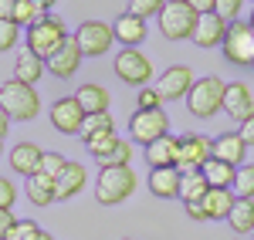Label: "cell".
<instances>
[{"label": "cell", "instance_id": "1", "mask_svg": "<svg viewBox=\"0 0 254 240\" xmlns=\"http://www.w3.org/2000/svg\"><path fill=\"white\" fill-rule=\"evenodd\" d=\"M0 112L10 122H31L41 112V98L34 92V85H24V81H3L0 85Z\"/></svg>", "mask_w": 254, "mask_h": 240}, {"label": "cell", "instance_id": "2", "mask_svg": "<svg viewBox=\"0 0 254 240\" xmlns=\"http://www.w3.org/2000/svg\"><path fill=\"white\" fill-rule=\"evenodd\" d=\"M224 88L227 81L217 78V75H203V78L193 81L190 95H187V108L193 119H214L217 112L224 108Z\"/></svg>", "mask_w": 254, "mask_h": 240}, {"label": "cell", "instance_id": "3", "mask_svg": "<svg viewBox=\"0 0 254 240\" xmlns=\"http://www.w3.org/2000/svg\"><path fill=\"white\" fill-rule=\"evenodd\" d=\"M136 173L132 166H116V169H102L95 180V200L105 206H119L136 193Z\"/></svg>", "mask_w": 254, "mask_h": 240}, {"label": "cell", "instance_id": "4", "mask_svg": "<svg viewBox=\"0 0 254 240\" xmlns=\"http://www.w3.org/2000/svg\"><path fill=\"white\" fill-rule=\"evenodd\" d=\"M68 38H71V34H68L64 20H61L58 14H48V17L38 20L34 27H27V51H34L41 61H48Z\"/></svg>", "mask_w": 254, "mask_h": 240}, {"label": "cell", "instance_id": "5", "mask_svg": "<svg viewBox=\"0 0 254 240\" xmlns=\"http://www.w3.org/2000/svg\"><path fill=\"white\" fill-rule=\"evenodd\" d=\"M196 10H190L183 0H166V7L159 10V31L166 41H187L193 38V27H196Z\"/></svg>", "mask_w": 254, "mask_h": 240}, {"label": "cell", "instance_id": "6", "mask_svg": "<svg viewBox=\"0 0 254 240\" xmlns=\"http://www.w3.org/2000/svg\"><path fill=\"white\" fill-rule=\"evenodd\" d=\"M224 58L237 64V68H251L254 64V31L248 20H234L227 24V38H224Z\"/></svg>", "mask_w": 254, "mask_h": 240}, {"label": "cell", "instance_id": "7", "mask_svg": "<svg viewBox=\"0 0 254 240\" xmlns=\"http://www.w3.org/2000/svg\"><path fill=\"white\" fill-rule=\"evenodd\" d=\"M210 159H214V139H207L200 132L180 139V156H176V169L180 173H200Z\"/></svg>", "mask_w": 254, "mask_h": 240}, {"label": "cell", "instance_id": "8", "mask_svg": "<svg viewBox=\"0 0 254 240\" xmlns=\"http://www.w3.org/2000/svg\"><path fill=\"white\" fill-rule=\"evenodd\" d=\"M116 75L126 85H136V88H146L149 78H153V61L146 58L139 48H122L116 54Z\"/></svg>", "mask_w": 254, "mask_h": 240}, {"label": "cell", "instance_id": "9", "mask_svg": "<svg viewBox=\"0 0 254 240\" xmlns=\"http://www.w3.org/2000/svg\"><path fill=\"white\" fill-rule=\"evenodd\" d=\"M71 38H75V44H78L81 58H98V54H105V51L116 44L112 27H109L105 20H85Z\"/></svg>", "mask_w": 254, "mask_h": 240}, {"label": "cell", "instance_id": "10", "mask_svg": "<svg viewBox=\"0 0 254 240\" xmlns=\"http://www.w3.org/2000/svg\"><path fill=\"white\" fill-rule=\"evenodd\" d=\"M129 132H132V142L149 145V142L170 136V115L163 108H153V112H139L136 108L132 119H129Z\"/></svg>", "mask_w": 254, "mask_h": 240}, {"label": "cell", "instance_id": "11", "mask_svg": "<svg viewBox=\"0 0 254 240\" xmlns=\"http://www.w3.org/2000/svg\"><path fill=\"white\" fill-rule=\"evenodd\" d=\"M193 71L187 68V64H173V68H166L156 81V92L163 101H180L190 95V88H193Z\"/></svg>", "mask_w": 254, "mask_h": 240}, {"label": "cell", "instance_id": "12", "mask_svg": "<svg viewBox=\"0 0 254 240\" xmlns=\"http://www.w3.org/2000/svg\"><path fill=\"white\" fill-rule=\"evenodd\" d=\"M224 112L234 122H244L254 115V92L248 81H231L224 88Z\"/></svg>", "mask_w": 254, "mask_h": 240}, {"label": "cell", "instance_id": "13", "mask_svg": "<svg viewBox=\"0 0 254 240\" xmlns=\"http://www.w3.org/2000/svg\"><path fill=\"white\" fill-rule=\"evenodd\" d=\"M81 122H85V112H81L78 98L71 95V98H58L51 105V125L64 132V136H78L81 132Z\"/></svg>", "mask_w": 254, "mask_h": 240}, {"label": "cell", "instance_id": "14", "mask_svg": "<svg viewBox=\"0 0 254 240\" xmlns=\"http://www.w3.org/2000/svg\"><path fill=\"white\" fill-rule=\"evenodd\" d=\"M44 68H48L51 75H58V78H71V75H78V68H81V51H78V44H75V38L64 41L58 51L44 61Z\"/></svg>", "mask_w": 254, "mask_h": 240}, {"label": "cell", "instance_id": "15", "mask_svg": "<svg viewBox=\"0 0 254 240\" xmlns=\"http://www.w3.org/2000/svg\"><path fill=\"white\" fill-rule=\"evenodd\" d=\"M227 38V20H220L217 14H200L196 17V27H193V44L196 48H217V44H224Z\"/></svg>", "mask_w": 254, "mask_h": 240}, {"label": "cell", "instance_id": "16", "mask_svg": "<svg viewBox=\"0 0 254 240\" xmlns=\"http://www.w3.org/2000/svg\"><path fill=\"white\" fill-rule=\"evenodd\" d=\"M41 156H44V149H38L34 142H17L14 149H10V169L14 173H20L24 180L27 176H34V173H41Z\"/></svg>", "mask_w": 254, "mask_h": 240}, {"label": "cell", "instance_id": "17", "mask_svg": "<svg viewBox=\"0 0 254 240\" xmlns=\"http://www.w3.org/2000/svg\"><path fill=\"white\" fill-rule=\"evenodd\" d=\"M85 183H88L85 166H81V162H68V166L61 169V176L55 180V200H71V196H78Z\"/></svg>", "mask_w": 254, "mask_h": 240}, {"label": "cell", "instance_id": "18", "mask_svg": "<svg viewBox=\"0 0 254 240\" xmlns=\"http://www.w3.org/2000/svg\"><path fill=\"white\" fill-rule=\"evenodd\" d=\"M176 156H180V139L176 136H163V139L146 145L149 169H170V166H176Z\"/></svg>", "mask_w": 254, "mask_h": 240}, {"label": "cell", "instance_id": "19", "mask_svg": "<svg viewBox=\"0 0 254 240\" xmlns=\"http://www.w3.org/2000/svg\"><path fill=\"white\" fill-rule=\"evenodd\" d=\"M180 169L170 166V169H149V193L156 196V200H176L180 196Z\"/></svg>", "mask_w": 254, "mask_h": 240}, {"label": "cell", "instance_id": "20", "mask_svg": "<svg viewBox=\"0 0 254 240\" xmlns=\"http://www.w3.org/2000/svg\"><path fill=\"white\" fill-rule=\"evenodd\" d=\"M112 38L119 41V44H126V48H139L142 41H146V20H139L136 14H122V17H116V24H112Z\"/></svg>", "mask_w": 254, "mask_h": 240}, {"label": "cell", "instance_id": "21", "mask_svg": "<svg viewBox=\"0 0 254 240\" xmlns=\"http://www.w3.org/2000/svg\"><path fill=\"white\" fill-rule=\"evenodd\" d=\"M244 156H248V145L237 132H224L214 139V159L231 162V166H244Z\"/></svg>", "mask_w": 254, "mask_h": 240}, {"label": "cell", "instance_id": "22", "mask_svg": "<svg viewBox=\"0 0 254 240\" xmlns=\"http://www.w3.org/2000/svg\"><path fill=\"white\" fill-rule=\"evenodd\" d=\"M234 190H207V196H203V213H207V220H227V213H231V206H234Z\"/></svg>", "mask_w": 254, "mask_h": 240}, {"label": "cell", "instance_id": "23", "mask_svg": "<svg viewBox=\"0 0 254 240\" xmlns=\"http://www.w3.org/2000/svg\"><path fill=\"white\" fill-rule=\"evenodd\" d=\"M48 68H44V61L34 54V51H20L17 61H14V81H24V85H38V78L44 75Z\"/></svg>", "mask_w": 254, "mask_h": 240}, {"label": "cell", "instance_id": "24", "mask_svg": "<svg viewBox=\"0 0 254 240\" xmlns=\"http://www.w3.org/2000/svg\"><path fill=\"white\" fill-rule=\"evenodd\" d=\"M200 176L207 180L210 190H231V186H234V176H237V166L220 162V159H210L203 169H200Z\"/></svg>", "mask_w": 254, "mask_h": 240}, {"label": "cell", "instance_id": "25", "mask_svg": "<svg viewBox=\"0 0 254 240\" xmlns=\"http://www.w3.org/2000/svg\"><path fill=\"white\" fill-rule=\"evenodd\" d=\"M75 98H78L81 112L85 115H98V112H109V92L102 88V85H81L78 92H75Z\"/></svg>", "mask_w": 254, "mask_h": 240}, {"label": "cell", "instance_id": "26", "mask_svg": "<svg viewBox=\"0 0 254 240\" xmlns=\"http://www.w3.org/2000/svg\"><path fill=\"white\" fill-rule=\"evenodd\" d=\"M27 200L34 203V206H51L55 203V180L44 176V173L27 176Z\"/></svg>", "mask_w": 254, "mask_h": 240}, {"label": "cell", "instance_id": "27", "mask_svg": "<svg viewBox=\"0 0 254 240\" xmlns=\"http://www.w3.org/2000/svg\"><path fill=\"white\" fill-rule=\"evenodd\" d=\"M227 223H231L234 234H251L254 230V200L237 196L234 206H231V213H227Z\"/></svg>", "mask_w": 254, "mask_h": 240}, {"label": "cell", "instance_id": "28", "mask_svg": "<svg viewBox=\"0 0 254 240\" xmlns=\"http://www.w3.org/2000/svg\"><path fill=\"white\" fill-rule=\"evenodd\" d=\"M207 180L200 176V173H183L180 176V200L183 203H200L203 196H207Z\"/></svg>", "mask_w": 254, "mask_h": 240}, {"label": "cell", "instance_id": "29", "mask_svg": "<svg viewBox=\"0 0 254 240\" xmlns=\"http://www.w3.org/2000/svg\"><path fill=\"white\" fill-rule=\"evenodd\" d=\"M48 17V7L41 3V0H17V10H14V24L17 27H34L38 20H44Z\"/></svg>", "mask_w": 254, "mask_h": 240}, {"label": "cell", "instance_id": "30", "mask_svg": "<svg viewBox=\"0 0 254 240\" xmlns=\"http://www.w3.org/2000/svg\"><path fill=\"white\" fill-rule=\"evenodd\" d=\"M102 169H116V166H129L132 162V142L129 139H119L112 152H105L102 159H95Z\"/></svg>", "mask_w": 254, "mask_h": 240}, {"label": "cell", "instance_id": "31", "mask_svg": "<svg viewBox=\"0 0 254 240\" xmlns=\"http://www.w3.org/2000/svg\"><path fill=\"white\" fill-rule=\"evenodd\" d=\"M102 132H116V122L109 112H98V115H85L81 122V139H92V136H102Z\"/></svg>", "mask_w": 254, "mask_h": 240}, {"label": "cell", "instance_id": "32", "mask_svg": "<svg viewBox=\"0 0 254 240\" xmlns=\"http://www.w3.org/2000/svg\"><path fill=\"white\" fill-rule=\"evenodd\" d=\"M237 190L234 196H244V200H254V162H244V166H237V176H234V186Z\"/></svg>", "mask_w": 254, "mask_h": 240}, {"label": "cell", "instance_id": "33", "mask_svg": "<svg viewBox=\"0 0 254 240\" xmlns=\"http://www.w3.org/2000/svg\"><path fill=\"white\" fill-rule=\"evenodd\" d=\"M116 142H119L116 132H102V136H92V139H85V149H88V156L102 159L105 152H112V149H116Z\"/></svg>", "mask_w": 254, "mask_h": 240}, {"label": "cell", "instance_id": "34", "mask_svg": "<svg viewBox=\"0 0 254 240\" xmlns=\"http://www.w3.org/2000/svg\"><path fill=\"white\" fill-rule=\"evenodd\" d=\"M163 7H166V0H129V14H136L139 20L159 17Z\"/></svg>", "mask_w": 254, "mask_h": 240}, {"label": "cell", "instance_id": "35", "mask_svg": "<svg viewBox=\"0 0 254 240\" xmlns=\"http://www.w3.org/2000/svg\"><path fill=\"white\" fill-rule=\"evenodd\" d=\"M64 166H68V159H64L61 152H44V156H41V173L51 176V180H58Z\"/></svg>", "mask_w": 254, "mask_h": 240}, {"label": "cell", "instance_id": "36", "mask_svg": "<svg viewBox=\"0 0 254 240\" xmlns=\"http://www.w3.org/2000/svg\"><path fill=\"white\" fill-rule=\"evenodd\" d=\"M38 234H41V227L34 220H17L3 240H38Z\"/></svg>", "mask_w": 254, "mask_h": 240}, {"label": "cell", "instance_id": "37", "mask_svg": "<svg viewBox=\"0 0 254 240\" xmlns=\"http://www.w3.org/2000/svg\"><path fill=\"white\" fill-rule=\"evenodd\" d=\"M17 41H20V27L14 20H0V51L17 48Z\"/></svg>", "mask_w": 254, "mask_h": 240}, {"label": "cell", "instance_id": "38", "mask_svg": "<svg viewBox=\"0 0 254 240\" xmlns=\"http://www.w3.org/2000/svg\"><path fill=\"white\" fill-rule=\"evenodd\" d=\"M241 3L244 0H214V14L220 20H227V24H234L237 14H241Z\"/></svg>", "mask_w": 254, "mask_h": 240}, {"label": "cell", "instance_id": "39", "mask_svg": "<svg viewBox=\"0 0 254 240\" xmlns=\"http://www.w3.org/2000/svg\"><path fill=\"white\" fill-rule=\"evenodd\" d=\"M136 108L139 112H153V108H163V98H159L156 88H139V98H136Z\"/></svg>", "mask_w": 254, "mask_h": 240}, {"label": "cell", "instance_id": "40", "mask_svg": "<svg viewBox=\"0 0 254 240\" xmlns=\"http://www.w3.org/2000/svg\"><path fill=\"white\" fill-rule=\"evenodd\" d=\"M14 203H17V186L7 176H0V210H14Z\"/></svg>", "mask_w": 254, "mask_h": 240}, {"label": "cell", "instance_id": "41", "mask_svg": "<svg viewBox=\"0 0 254 240\" xmlns=\"http://www.w3.org/2000/svg\"><path fill=\"white\" fill-rule=\"evenodd\" d=\"M237 136L244 139V145H248V149H254V115H251V119H244V122H241Z\"/></svg>", "mask_w": 254, "mask_h": 240}, {"label": "cell", "instance_id": "42", "mask_svg": "<svg viewBox=\"0 0 254 240\" xmlns=\"http://www.w3.org/2000/svg\"><path fill=\"white\" fill-rule=\"evenodd\" d=\"M17 223V217H14V210H0V240L10 234V227Z\"/></svg>", "mask_w": 254, "mask_h": 240}, {"label": "cell", "instance_id": "43", "mask_svg": "<svg viewBox=\"0 0 254 240\" xmlns=\"http://www.w3.org/2000/svg\"><path fill=\"white\" fill-rule=\"evenodd\" d=\"M183 3L196 14H214V0H183Z\"/></svg>", "mask_w": 254, "mask_h": 240}, {"label": "cell", "instance_id": "44", "mask_svg": "<svg viewBox=\"0 0 254 240\" xmlns=\"http://www.w3.org/2000/svg\"><path fill=\"white\" fill-rule=\"evenodd\" d=\"M183 206H187V217H190V220H207V213H203V203H183Z\"/></svg>", "mask_w": 254, "mask_h": 240}, {"label": "cell", "instance_id": "45", "mask_svg": "<svg viewBox=\"0 0 254 240\" xmlns=\"http://www.w3.org/2000/svg\"><path fill=\"white\" fill-rule=\"evenodd\" d=\"M14 10H17V0H0V20H14Z\"/></svg>", "mask_w": 254, "mask_h": 240}, {"label": "cell", "instance_id": "46", "mask_svg": "<svg viewBox=\"0 0 254 240\" xmlns=\"http://www.w3.org/2000/svg\"><path fill=\"white\" fill-rule=\"evenodd\" d=\"M7 132H10V119H7V115H3V112H0V139H3V136H7Z\"/></svg>", "mask_w": 254, "mask_h": 240}, {"label": "cell", "instance_id": "47", "mask_svg": "<svg viewBox=\"0 0 254 240\" xmlns=\"http://www.w3.org/2000/svg\"><path fill=\"white\" fill-rule=\"evenodd\" d=\"M38 240H55V237H51L48 230H41V234H38Z\"/></svg>", "mask_w": 254, "mask_h": 240}, {"label": "cell", "instance_id": "48", "mask_svg": "<svg viewBox=\"0 0 254 240\" xmlns=\"http://www.w3.org/2000/svg\"><path fill=\"white\" fill-rule=\"evenodd\" d=\"M41 3H44V7H48V10H51V7H55V3H58V0H41Z\"/></svg>", "mask_w": 254, "mask_h": 240}, {"label": "cell", "instance_id": "49", "mask_svg": "<svg viewBox=\"0 0 254 240\" xmlns=\"http://www.w3.org/2000/svg\"><path fill=\"white\" fill-rule=\"evenodd\" d=\"M248 24H251V31H254V10H251V20H248Z\"/></svg>", "mask_w": 254, "mask_h": 240}, {"label": "cell", "instance_id": "50", "mask_svg": "<svg viewBox=\"0 0 254 240\" xmlns=\"http://www.w3.org/2000/svg\"><path fill=\"white\" fill-rule=\"evenodd\" d=\"M0 156H3V139H0Z\"/></svg>", "mask_w": 254, "mask_h": 240}, {"label": "cell", "instance_id": "51", "mask_svg": "<svg viewBox=\"0 0 254 240\" xmlns=\"http://www.w3.org/2000/svg\"><path fill=\"white\" fill-rule=\"evenodd\" d=\"M251 68H254V64H251Z\"/></svg>", "mask_w": 254, "mask_h": 240}, {"label": "cell", "instance_id": "52", "mask_svg": "<svg viewBox=\"0 0 254 240\" xmlns=\"http://www.w3.org/2000/svg\"><path fill=\"white\" fill-rule=\"evenodd\" d=\"M251 234H254V230H251Z\"/></svg>", "mask_w": 254, "mask_h": 240}]
</instances>
